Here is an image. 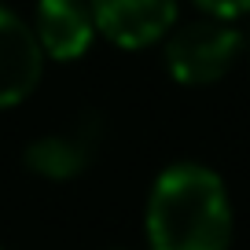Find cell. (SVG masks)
<instances>
[{
  "instance_id": "6da1fadb",
  "label": "cell",
  "mask_w": 250,
  "mask_h": 250,
  "mask_svg": "<svg viewBox=\"0 0 250 250\" xmlns=\"http://www.w3.org/2000/svg\"><path fill=\"white\" fill-rule=\"evenodd\" d=\"M235 213L228 184L203 162H173L155 177L144 206L151 250H228Z\"/></svg>"
},
{
  "instance_id": "7a4b0ae2",
  "label": "cell",
  "mask_w": 250,
  "mask_h": 250,
  "mask_svg": "<svg viewBox=\"0 0 250 250\" xmlns=\"http://www.w3.org/2000/svg\"><path fill=\"white\" fill-rule=\"evenodd\" d=\"M243 52V33L221 19H199L188 26H173L166 37V70L184 88L217 85L235 66Z\"/></svg>"
},
{
  "instance_id": "3957f363",
  "label": "cell",
  "mask_w": 250,
  "mask_h": 250,
  "mask_svg": "<svg viewBox=\"0 0 250 250\" xmlns=\"http://www.w3.org/2000/svg\"><path fill=\"white\" fill-rule=\"evenodd\" d=\"M103 147V118L100 114H81L62 129L41 133L37 140L26 144L22 166L41 180H78L88 166L96 162Z\"/></svg>"
},
{
  "instance_id": "277c9868",
  "label": "cell",
  "mask_w": 250,
  "mask_h": 250,
  "mask_svg": "<svg viewBox=\"0 0 250 250\" xmlns=\"http://www.w3.org/2000/svg\"><path fill=\"white\" fill-rule=\"evenodd\" d=\"M96 33L122 52H140L169 37L177 26V0H88Z\"/></svg>"
},
{
  "instance_id": "5b68a950",
  "label": "cell",
  "mask_w": 250,
  "mask_h": 250,
  "mask_svg": "<svg viewBox=\"0 0 250 250\" xmlns=\"http://www.w3.org/2000/svg\"><path fill=\"white\" fill-rule=\"evenodd\" d=\"M44 52H41L33 26L0 4V110L30 100L44 78Z\"/></svg>"
},
{
  "instance_id": "8992f818",
  "label": "cell",
  "mask_w": 250,
  "mask_h": 250,
  "mask_svg": "<svg viewBox=\"0 0 250 250\" xmlns=\"http://www.w3.org/2000/svg\"><path fill=\"white\" fill-rule=\"evenodd\" d=\"M30 26L44 59L55 62L81 59L96 41V22L85 0H37Z\"/></svg>"
},
{
  "instance_id": "52a82bcc",
  "label": "cell",
  "mask_w": 250,
  "mask_h": 250,
  "mask_svg": "<svg viewBox=\"0 0 250 250\" xmlns=\"http://www.w3.org/2000/svg\"><path fill=\"white\" fill-rule=\"evenodd\" d=\"M195 8H203V11H206V19L235 22V19L250 15V0H195Z\"/></svg>"
},
{
  "instance_id": "ba28073f",
  "label": "cell",
  "mask_w": 250,
  "mask_h": 250,
  "mask_svg": "<svg viewBox=\"0 0 250 250\" xmlns=\"http://www.w3.org/2000/svg\"><path fill=\"white\" fill-rule=\"evenodd\" d=\"M247 52H250V41H247Z\"/></svg>"
},
{
  "instance_id": "9c48e42d",
  "label": "cell",
  "mask_w": 250,
  "mask_h": 250,
  "mask_svg": "<svg viewBox=\"0 0 250 250\" xmlns=\"http://www.w3.org/2000/svg\"><path fill=\"white\" fill-rule=\"evenodd\" d=\"M0 250H4V247H0Z\"/></svg>"
}]
</instances>
